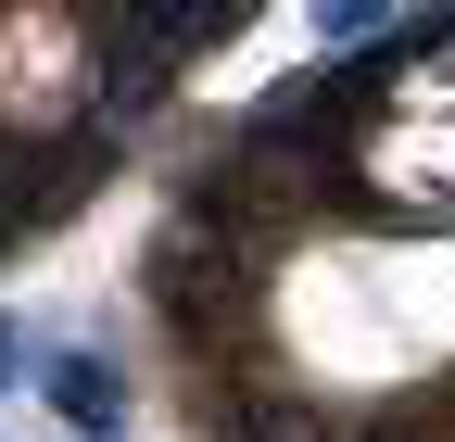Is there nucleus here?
I'll list each match as a JSON object with an SVG mask.
<instances>
[{
	"label": "nucleus",
	"instance_id": "obj_1",
	"mask_svg": "<svg viewBox=\"0 0 455 442\" xmlns=\"http://www.w3.org/2000/svg\"><path fill=\"white\" fill-rule=\"evenodd\" d=\"M38 405L76 442H101L114 417H127V379H114V354H38Z\"/></svg>",
	"mask_w": 455,
	"mask_h": 442
},
{
	"label": "nucleus",
	"instance_id": "obj_2",
	"mask_svg": "<svg viewBox=\"0 0 455 442\" xmlns=\"http://www.w3.org/2000/svg\"><path fill=\"white\" fill-rule=\"evenodd\" d=\"M26 367H38V354H26V342H13V328H0V379H26Z\"/></svg>",
	"mask_w": 455,
	"mask_h": 442
}]
</instances>
